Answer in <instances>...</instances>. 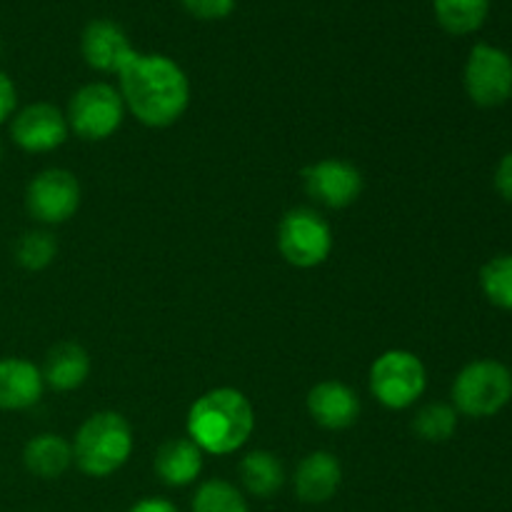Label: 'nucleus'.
<instances>
[{"label": "nucleus", "instance_id": "nucleus-10", "mask_svg": "<svg viewBox=\"0 0 512 512\" xmlns=\"http://www.w3.org/2000/svg\"><path fill=\"white\" fill-rule=\"evenodd\" d=\"M303 188L310 200L328 210H345L363 195L365 180L355 163L343 158H320L305 165Z\"/></svg>", "mask_w": 512, "mask_h": 512}, {"label": "nucleus", "instance_id": "nucleus-7", "mask_svg": "<svg viewBox=\"0 0 512 512\" xmlns=\"http://www.w3.org/2000/svg\"><path fill=\"white\" fill-rule=\"evenodd\" d=\"M335 245L333 228L313 208H293L278 225V250L293 268L310 270L330 258Z\"/></svg>", "mask_w": 512, "mask_h": 512}, {"label": "nucleus", "instance_id": "nucleus-16", "mask_svg": "<svg viewBox=\"0 0 512 512\" xmlns=\"http://www.w3.org/2000/svg\"><path fill=\"white\" fill-rule=\"evenodd\" d=\"M205 465V453L185 435V438H170L155 450L153 470L160 483L168 488H188L200 478Z\"/></svg>", "mask_w": 512, "mask_h": 512}, {"label": "nucleus", "instance_id": "nucleus-13", "mask_svg": "<svg viewBox=\"0 0 512 512\" xmlns=\"http://www.w3.org/2000/svg\"><path fill=\"white\" fill-rule=\"evenodd\" d=\"M343 485V465L330 450H313L298 463L293 475V493L305 505H323L338 495Z\"/></svg>", "mask_w": 512, "mask_h": 512}, {"label": "nucleus", "instance_id": "nucleus-28", "mask_svg": "<svg viewBox=\"0 0 512 512\" xmlns=\"http://www.w3.org/2000/svg\"><path fill=\"white\" fill-rule=\"evenodd\" d=\"M128 512H180L178 505L170 503L168 498H143Z\"/></svg>", "mask_w": 512, "mask_h": 512}, {"label": "nucleus", "instance_id": "nucleus-15", "mask_svg": "<svg viewBox=\"0 0 512 512\" xmlns=\"http://www.w3.org/2000/svg\"><path fill=\"white\" fill-rule=\"evenodd\" d=\"M45 380L38 365L25 358H0V410L23 413L43 400Z\"/></svg>", "mask_w": 512, "mask_h": 512}, {"label": "nucleus", "instance_id": "nucleus-26", "mask_svg": "<svg viewBox=\"0 0 512 512\" xmlns=\"http://www.w3.org/2000/svg\"><path fill=\"white\" fill-rule=\"evenodd\" d=\"M15 110H18V88H15L13 78L0 70V125L10 123Z\"/></svg>", "mask_w": 512, "mask_h": 512}, {"label": "nucleus", "instance_id": "nucleus-17", "mask_svg": "<svg viewBox=\"0 0 512 512\" xmlns=\"http://www.w3.org/2000/svg\"><path fill=\"white\" fill-rule=\"evenodd\" d=\"M90 370H93V363L83 345L58 343L48 350L40 373H43L45 388L55 393H73L83 388L85 380L90 378Z\"/></svg>", "mask_w": 512, "mask_h": 512}, {"label": "nucleus", "instance_id": "nucleus-11", "mask_svg": "<svg viewBox=\"0 0 512 512\" xmlns=\"http://www.w3.org/2000/svg\"><path fill=\"white\" fill-rule=\"evenodd\" d=\"M10 140L23 153L43 155L63 148L68 140L70 128L65 120V110L53 103H30L15 110L8 123Z\"/></svg>", "mask_w": 512, "mask_h": 512}, {"label": "nucleus", "instance_id": "nucleus-27", "mask_svg": "<svg viewBox=\"0 0 512 512\" xmlns=\"http://www.w3.org/2000/svg\"><path fill=\"white\" fill-rule=\"evenodd\" d=\"M495 190L500 193V198L512 203V150L503 155V160L495 168Z\"/></svg>", "mask_w": 512, "mask_h": 512}, {"label": "nucleus", "instance_id": "nucleus-21", "mask_svg": "<svg viewBox=\"0 0 512 512\" xmlns=\"http://www.w3.org/2000/svg\"><path fill=\"white\" fill-rule=\"evenodd\" d=\"M190 512H250V508L248 498L238 485L223 478H213L198 485Z\"/></svg>", "mask_w": 512, "mask_h": 512}, {"label": "nucleus", "instance_id": "nucleus-22", "mask_svg": "<svg viewBox=\"0 0 512 512\" xmlns=\"http://www.w3.org/2000/svg\"><path fill=\"white\" fill-rule=\"evenodd\" d=\"M13 258L28 273H40L50 268L53 260L58 258V240L50 230L35 228L20 235L13 245Z\"/></svg>", "mask_w": 512, "mask_h": 512}, {"label": "nucleus", "instance_id": "nucleus-14", "mask_svg": "<svg viewBox=\"0 0 512 512\" xmlns=\"http://www.w3.org/2000/svg\"><path fill=\"white\" fill-rule=\"evenodd\" d=\"M85 63L98 73H120L125 63L135 55L128 33L113 20H93L85 25L80 38Z\"/></svg>", "mask_w": 512, "mask_h": 512}, {"label": "nucleus", "instance_id": "nucleus-19", "mask_svg": "<svg viewBox=\"0 0 512 512\" xmlns=\"http://www.w3.org/2000/svg\"><path fill=\"white\" fill-rule=\"evenodd\" d=\"M240 485H243V493L250 498L268 500L273 495H278L285 485V468L283 460L278 458L270 450H250L240 460Z\"/></svg>", "mask_w": 512, "mask_h": 512}, {"label": "nucleus", "instance_id": "nucleus-23", "mask_svg": "<svg viewBox=\"0 0 512 512\" xmlns=\"http://www.w3.org/2000/svg\"><path fill=\"white\" fill-rule=\"evenodd\" d=\"M458 418L450 403H428L415 413L413 433L425 443H448L458 430Z\"/></svg>", "mask_w": 512, "mask_h": 512}, {"label": "nucleus", "instance_id": "nucleus-24", "mask_svg": "<svg viewBox=\"0 0 512 512\" xmlns=\"http://www.w3.org/2000/svg\"><path fill=\"white\" fill-rule=\"evenodd\" d=\"M480 290L500 310H512V253L495 255L480 268Z\"/></svg>", "mask_w": 512, "mask_h": 512}, {"label": "nucleus", "instance_id": "nucleus-1", "mask_svg": "<svg viewBox=\"0 0 512 512\" xmlns=\"http://www.w3.org/2000/svg\"><path fill=\"white\" fill-rule=\"evenodd\" d=\"M118 90L125 110L145 128H170L190 105V80L168 55L138 53L120 68Z\"/></svg>", "mask_w": 512, "mask_h": 512}, {"label": "nucleus", "instance_id": "nucleus-4", "mask_svg": "<svg viewBox=\"0 0 512 512\" xmlns=\"http://www.w3.org/2000/svg\"><path fill=\"white\" fill-rule=\"evenodd\" d=\"M450 398L458 415L493 418L512 400V370L500 360H473L455 375Z\"/></svg>", "mask_w": 512, "mask_h": 512}, {"label": "nucleus", "instance_id": "nucleus-2", "mask_svg": "<svg viewBox=\"0 0 512 512\" xmlns=\"http://www.w3.org/2000/svg\"><path fill=\"white\" fill-rule=\"evenodd\" d=\"M188 438L205 455L225 458L248 445L255 433V408L238 388H213L200 395L185 420Z\"/></svg>", "mask_w": 512, "mask_h": 512}, {"label": "nucleus", "instance_id": "nucleus-25", "mask_svg": "<svg viewBox=\"0 0 512 512\" xmlns=\"http://www.w3.org/2000/svg\"><path fill=\"white\" fill-rule=\"evenodd\" d=\"M180 3L198 20H223L235 10V0H180Z\"/></svg>", "mask_w": 512, "mask_h": 512}, {"label": "nucleus", "instance_id": "nucleus-8", "mask_svg": "<svg viewBox=\"0 0 512 512\" xmlns=\"http://www.w3.org/2000/svg\"><path fill=\"white\" fill-rule=\"evenodd\" d=\"M83 188L75 173L65 168H45L33 175L25 188V210L40 225H63L75 218Z\"/></svg>", "mask_w": 512, "mask_h": 512}, {"label": "nucleus", "instance_id": "nucleus-12", "mask_svg": "<svg viewBox=\"0 0 512 512\" xmlns=\"http://www.w3.org/2000/svg\"><path fill=\"white\" fill-rule=\"evenodd\" d=\"M310 420L323 430H348L358 423L360 418V398L348 383L343 380H320L308 390L305 398Z\"/></svg>", "mask_w": 512, "mask_h": 512}, {"label": "nucleus", "instance_id": "nucleus-3", "mask_svg": "<svg viewBox=\"0 0 512 512\" xmlns=\"http://www.w3.org/2000/svg\"><path fill=\"white\" fill-rule=\"evenodd\" d=\"M135 448L133 428L115 410L93 413L73 440V465L88 478H110L130 460Z\"/></svg>", "mask_w": 512, "mask_h": 512}, {"label": "nucleus", "instance_id": "nucleus-9", "mask_svg": "<svg viewBox=\"0 0 512 512\" xmlns=\"http://www.w3.org/2000/svg\"><path fill=\"white\" fill-rule=\"evenodd\" d=\"M463 85L478 108H500L512 98V58L498 45L478 43L465 60Z\"/></svg>", "mask_w": 512, "mask_h": 512}, {"label": "nucleus", "instance_id": "nucleus-20", "mask_svg": "<svg viewBox=\"0 0 512 512\" xmlns=\"http://www.w3.org/2000/svg\"><path fill=\"white\" fill-rule=\"evenodd\" d=\"M435 20L450 35H470L483 28L490 0H433Z\"/></svg>", "mask_w": 512, "mask_h": 512}, {"label": "nucleus", "instance_id": "nucleus-29", "mask_svg": "<svg viewBox=\"0 0 512 512\" xmlns=\"http://www.w3.org/2000/svg\"><path fill=\"white\" fill-rule=\"evenodd\" d=\"M0 163H3V145H0Z\"/></svg>", "mask_w": 512, "mask_h": 512}, {"label": "nucleus", "instance_id": "nucleus-5", "mask_svg": "<svg viewBox=\"0 0 512 512\" xmlns=\"http://www.w3.org/2000/svg\"><path fill=\"white\" fill-rule=\"evenodd\" d=\"M368 388L383 408L408 410L428 390V368L410 350H385L370 365Z\"/></svg>", "mask_w": 512, "mask_h": 512}, {"label": "nucleus", "instance_id": "nucleus-18", "mask_svg": "<svg viewBox=\"0 0 512 512\" xmlns=\"http://www.w3.org/2000/svg\"><path fill=\"white\" fill-rule=\"evenodd\" d=\"M23 465L33 478H63L73 465V443L58 433L33 435L23 448Z\"/></svg>", "mask_w": 512, "mask_h": 512}, {"label": "nucleus", "instance_id": "nucleus-6", "mask_svg": "<svg viewBox=\"0 0 512 512\" xmlns=\"http://www.w3.org/2000/svg\"><path fill=\"white\" fill-rule=\"evenodd\" d=\"M128 115L123 103V95L110 83H88L70 95V103L65 108L70 133L78 135L85 143H103L113 138Z\"/></svg>", "mask_w": 512, "mask_h": 512}]
</instances>
